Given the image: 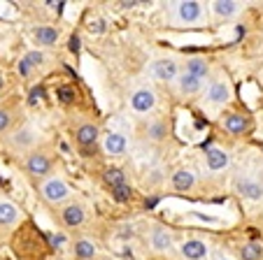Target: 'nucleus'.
Segmentation results:
<instances>
[{
    "instance_id": "nucleus-1",
    "label": "nucleus",
    "mask_w": 263,
    "mask_h": 260,
    "mask_svg": "<svg viewBox=\"0 0 263 260\" xmlns=\"http://www.w3.org/2000/svg\"><path fill=\"white\" fill-rule=\"evenodd\" d=\"M168 19L175 26H200L205 21L203 5L196 0H182V3H173L168 10Z\"/></svg>"
},
{
    "instance_id": "nucleus-2",
    "label": "nucleus",
    "mask_w": 263,
    "mask_h": 260,
    "mask_svg": "<svg viewBox=\"0 0 263 260\" xmlns=\"http://www.w3.org/2000/svg\"><path fill=\"white\" fill-rule=\"evenodd\" d=\"M40 193H42V197H45L47 202L59 205V202H63V200H68L70 197V186L61 177H49V179L42 182Z\"/></svg>"
},
{
    "instance_id": "nucleus-3",
    "label": "nucleus",
    "mask_w": 263,
    "mask_h": 260,
    "mask_svg": "<svg viewBox=\"0 0 263 260\" xmlns=\"http://www.w3.org/2000/svg\"><path fill=\"white\" fill-rule=\"evenodd\" d=\"M231 100V86L223 77L212 79V84L208 86V103L214 107H223Z\"/></svg>"
},
{
    "instance_id": "nucleus-4",
    "label": "nucleus",
    "mask_w": 263,
    "mask_h": 260,
    "mask_svg": "<svg viewBox=\"0 0 263 260\" xmlns=\"http://www.w3.org/2000/svg\"><path fill=\"white\" fill-rule=\"evenodd\" d=\"M130 107H133L138 114L152 112V109L156 107V93L152 89H147V86L135 89L133 93H130Z\"/></svg>"
},
{
    "instance_id": "nucleus-5",
    "label": "nucleus",
    "mask_w": 263,
    "mask_h": 260,
    "mask_svg": "<svg viewBox=\"0 0 263 260\" xmlns=\"http://www.w3.org/2000/svg\"><path fill=\"white\" fill-rule=\"evenodd\" d=\"M152 74H154L156 79H161V82H175V79H177V74H179L177 61H173V58L154 61V65H152Z\"/></svg>"
},
{
    "instance_id": "nucleus-6",
    "label": "nucleus",
    "mask_w": 263,
    "mask_h": 260,
    "mask_svg": "<svg viewBox=\"0 0 263 260\" xmlns=\"http://www.w3.org/2000/svg\"><path fill=\"white\" fill-rule=\"evenodd\" d=\"M179 253L186 260H205L210 253V246L205 244L203 239H186L179 246Z\"/></svg>"
},
{
    "instance_id": "nucleus-7",
    "label": "nucleus",
    "mask_w": 263,
    "mask_h": 260,
    "mask_svg": "<svg viewBox=\"0 0 263 260\" xmlns=\"http://www.w3.org/2000/svg\"><path fill=\"white\" fill-rule=\"evenodd\" d=\"M103 149L105 153H109V156H124L126 149H128V139L124 137V133H107L103 139Z\"/></svg>"
},
{
    "instance_id": "nucleus-8",
    "label": "nucleus",
    "mask_w": 263,
    "mask_h": 260,
    "mask_svg": "<svg viewBox=\"0 0 263 260\" xmlns=\"http://www.w3.org/2000/svg\"><path fill=\"white\" fill-rule=\"evenodd\" d=\"M26 170L33 174V177H45L47 172L51 170V161L40 151H33L26 158Z\"/></svg>"
},
{
    "instance_id": "nucleus-9",
    "label": "nucleus",
    "mask_w": 263,
    "mask_h": 260,
    "mask_svg": "<svg viewBox=\"0 0 263 260\" xmlns=\"http://www.w3.org/2000/svg\"><path fill=\"white\" fill-rule=\"evenodd\" d=\"M21 221V211L14 202L0 200V228H12Z\"/></svg>"
},
{
    "instance_id": "nucleus-10",
    "label": "nucleus",
    "mask_w": 263,
    "mask_h": 260,
    "mask_svg": "<svg viewBox=\"0 0 263 260\" xmlns=\"http://www.w3.org/2000/svg\"><path fill=\"white\" fill-rule=\"evenodd\" d=\"M175 84H177V89L182 95H196V93H200V89H203V79L194 77V74H189V72L177 74Z\"/></svg>"
},
{
    "instance_id": "nucleus-11",
    "label": "nucleus",
    "mask_w": 263,
    "mask_h": 260,
    "mask_svg": "<svg viewBox=\"0 0 263 260\" xmlns=\"http://www.w3.org/2000/svg\"><path fill=\"white\" fill-rule=\"evenodd\" d=\"M229 161H231V156H229V151H223V149L212 147L205 151V163H208V170H212V172L223 170V167L229 165Z\"/></svg>"
},
{
    "instance_id": "nucleus-12",
    "label": "nucleus",
    "mask_w": 263,
    "mask_h": 260,
    "mask_svg": "<svg viewBox=\"0 0 263 260\" xmlns=\"http://www.w3.org/2000/svg\"><path fill=\"white\" fill-rule=\"evenodd\" d=\"M61 218H63V223L68 228H77L82 226V221H84V207L82 205H68L61 209Z\"/></svg>"
},
{
    "instance_id": "nucleus-13",
    "label": "nucleus",
    "mask_w": 263,
    "mask_h": 260,
    "mask_svg": "<svg viewBox=\"0 0 263 260\" xmlns=\"http://www.w3.org/2000/svg\"><path fill=\"white\" fill-rule=\"evenodd\" d=\"M238 191L242 193L245 197H249V200H261L263 197V184L256 182V179H238Z\"/></svg>"
},
{
    "instance_id": "nucleus-14",
    "label": "nucleus",
    "mask_w": 263,
    "mask_h": 260,
    "mask_svg": "<svg viewBox=\"0 0 263 260\" xmlns=\"http://www.w3.org/2000/svg\"><path fill=\"white\" fill-rule=\"evenodd\" d=\"M149 242H152V246H154L156 251L173 249V237H170V232L165 230V228H161V226H156L154 230L149 232Z\"/></svg>"
},
{
    "instance_id": "nucleus-15",
    "label": "nucleus",
    "mask_w": 263,
    "mask_h": 260,
    "mask_svg": "<svg viewBox=\"0 0 263 260\" xmlns=\"http://www.w3.org/2000/svg\"><path fill=\"white\" fill-rule=\"evenodd\" d=\"M196 184V177H194V172L186 170V167H182V170H177L173 174V188L179 193L184 191H191V186Z\"/></svg>"
},
{
    "instance_id": "nucleus-16",
    "label": "nucleus",
    "mask_w": 263,
    "mask_h": 260,
    "mask_svg": "<svg viewBox=\"0 0 263 260\" xmlns=\"http://www.w3.org/2000/svg\"><path fill=\"white\" fill-rule=\"evenodd\" d=\"M210 7L219 19H229V16H235L240 12V3H235V0H214Z\"/></svg>"
},
{
    "instance_id": "nucleus-17",
    "label": "nucleus",
    "mask_w": 263,
    "mask_h": 260,
    "mask_svg": "<svg viewBox=\"0 0 263 260\" xmlns=\"http://www.w3.org/2000/svg\"><path fill=\"white\" fill-rule=\"evenodd\" d=\"M77 142H80L82 147H93V144L98 142V128H96L93 123L80 126V130H77Z\"/></svg>"
},
{
    "instance_id": "nucleus-18",
    "label": "nucleus",
    "mask_w": 263,
    "mask_h": 260,
    "mask_svg": "<svg viewBox=\"0 0 263 260\" xmlns=\"http://www.w3.org/2000/svg\"><path fill=\"white\" fill-rule=\"evenodd\" d=\"M35 39H37V45L42 47H51L56 45V39H59V30L51 28V26H40V28H35L33 30Z\"/></svg>"
},
{
    "instance_id": "nucleus-19",
    "label": "nucleus",
    "mask_w": 263,
    "mask_h": 260,
    "mask_svg": "<svg viewBox=\"0 0 263 260\" xmlns=\"http://www.w3.org/2000/svg\"><path fill=\"white\" fill-rule=\"evenodd\" d=\"M223 128L229 130L231 135H242L247 130V118L242 114H229V116L223 118Z\"/></svg>"
},
{
    "instance_id": "nucleus-20",
    "label": "nucleus",
    "mask_w": 263,
    "mask_h": 260,
    "mask_svg": "<svg viewBox=\"0 0 263 260\" xmlns=\"http://www.w3.org/2000/svg\"><path fill=\"white\" fill-rule=\"evenodd\" d=\"M184 72H189V74H194V77H198V79H205L210 74V65H208V61L205 58H189L186 61V70Z\"/></svg>"
},
{
    "instance_id": "nucleus-21",
    "label": "nucleus",
    "mask_w": 263,
    "mask_h": 260,
    "mask_svg": "<svg viewBox=\"0 0 263 260\" xmlns=\"http://www.w3.org/2000/svg\"><path fill=\"white\" fill-rule=\"evenodd\" d=\"M33 142H35V133L30 130V128H21V130L14 133V137H12V144L19 147V149H28Z\"/></svg>"
},
{
    "instance_id": "nucleus-22",
    "label": "nucleus",
    "mask_w": 263,
    "mask_h": 260,
    "mask_svg": "<svg viewBox=\"0 0 263 260\" xmlns=\"http://www.w3.org/2000/svg\"><path fill=\"white\" fill-rule=\"evenodd\" d=\"M103 179H105V184H109L112 188H117V186H121V184H126L124 172H121L119 167H107V170L103 172Z\"/></svg>"
},
{
    "instance_id": "nucleus-23",
    "label": "nucleus",
    "mask_w": 263,
    "mask_h": 260,
    "mask_svg": "<svg viewBox=\"0 0 263 260\" xmlns=\"http://www.w3.org/2000/svg\"><path fill=\"white\" fill-rule=\"evenodd\" d=\"M74 253L80 255L82 260L93 258V255H96V246H93V242H89V239H80V242H74Z\"/></svg>"
},
{
    "instance_id": "nucleus-24",
    "label": "nucleus",
    "mask_w": 263,
    "mask_h": 260,
    "mask_svg": "<svg viewBox=\"0 0 263 260\" xmlns=\"http://www.w3.org/2000/svg\"><path fill=\"white\" fill-rule=\"evenodd\" d=\"M242 260H258L263 255V246L258 244V242H249V244L242 246Z\"/></svg>"
},
{
    "instance_id": "nucleus-25",
    "label": "nucleus",
    "mask_w": 263,
    "mask_h": 260,
    "mask_svg": "<svg viewBox=\"0 0 263 260\" xmlns=\"http://www.w3.org/2000/svg\"><path fill=\"white\" fill-rule=\"evenodd\" d=\"M163 135H165V126L161 121H152L147 126V137H152V139H163Z\"/></svg>"
},
{
    "instance_id": "nucleus-26",
    "label": "nucleus",
    "mask_w": 263,
    "mask_h": 260,
    "mask_svg": "<svg viewBox=\"0 0 263 260\" xmlns=\"http://www.w3.org/2000/svg\"><path fill=\"white\" fill-rule=\"evenodd\" d=\"M21 61H24L28 68H35V65H42V63H45V54H42V51H37V49H33V51H28V54H26Z\"/></svg>"
},
{
    "instance_id": "nucleus-27",
    "label": "nucleus",
    "mask_w": 263,
    "mask_h": 260,
    "mask_svg": "<svg viewBox=\"0 0 263 260\" xmlns=\"http://www.w3.org/2000/svg\"><path fill=\"white\" fill-rule=\"evenodd\" d=\"M130 193H133V188H130L128 184H121V186L112 188V195H115V200H117V202H126V200H130Z\"/></svg>"
},
{
    "instance_id": "nucleus-28",
    "label": "nucleus",
    "mask_w": 263,
    "mask_h": 260,
    "mask_svg": "<svg viewBox=\"0 0 263 260\" xmlns=\"http://www.w3.org/2000/svg\"><path fill=\"white\" fill-rule=\"evenodd\" d=\"M42 98H45V89H42V86H35V89H30L28 105H37Z\"/></svg>"
},
{
    "instance_id": "nucleus-29",
    "label": "nucleus",
    "mask_w": 263,
    "mask_h": 260,
    "mask_svg": "<svg viewBox=\"0 0 263 260\" xmlns=\"http://www.w3.org/2000/svg\"><path fill=\"white\" fill-rule=\"evenodd\" d=\"M59 100H61V103H72V100H74V91L70 89V86H61V89H59Z\"/></svg>"
},
{
    "instance_id": "nucleus-30",
    "label": "nucleus",
    "mask_w": 263,
    "mask_h": 260,
    "mask_svg": "<svg viewBox=\"0 0 263 260\" xmlns=\"http://www.w3.org/2000/svg\"><path fill=\"white\" fill-rule=\"evenodd\" d=\"M7 128H10V112L0 109V133H5Z\"/></svg>"
},
{
    "instance_id": "nucleus-31",
    "label": "nucleus",
    "mask_w": 263,
    "mask_h": 260,
    "mask_svg": "<svg viewBox=\"0 0 263 260\" xmlns=\"http://www.w3.org/2000/svg\"><path fill=\"white\" fill-rule=\"evenodd\" d=\"M89 30L91 33H105V21L103 19H96L89 24Z\"/></svg>"
},
{
    "instance_id": "nucleus-32",
    "label": "nucleus",
    "mask_w": 263,
    "mask_h": 260,
    "mask_svg": "<svg viewBox=\"0 0 263 260\" xmlns=\"http://www.w3.org/2000/svg\"><path fill=\"white\" fill-rule=\"evenodd\" d=\"M70 51H72V54H80V49H82V39L77 37V35H72V37H70Z\"/></svg>"
},
{
    "instance_id": "nucleus-33",
    "label": "nucleus",
    "mask_w": 263,
    "mask_h": 260,
    "mask_svg": "<svg viewBox=\"0 0 263 260\" xmlns=\"http://www.w3.org/2000/svg\"><path fill=\"white\" fill-rule=\"evenodd\" d=\"M51 244H54V246H63L65 244V237L63 235H54V237H51Z\"/></svg>"
},
{
    "instance_id": "nucleus-34",
    "label": "nucleus",
    "mask_w": 263,
    "mask_h": 260,
    "mask_svg": "<svg viewBox=\"0 0 263 260\" xmlns=\"http://www.w3.org/2000/svg\"><path fill=\"white\" fill-rule=\"evenodd\" d=\"M19 72H21V74H24V77H26V74H28V72H30V68H28V65H26V63H24V61H19Z\"/></svg>"
},
{
    "instance_id": "nucleus-35",
    "label": "nucleus",
    "mask_w": 263,
    "mask_h": 260,
    "mask_svg": "<svg viewBox=\"0 0 263 260\" xmlns=\"http://www.w3.org/2000/svg\"><path fill=\"white\" fill-rule=\"evenodd\" d=\"M3 86H5V77H3V72H0V91H3Z\"/></svg>"
},
{
    "instance_id": "nucleus-36",
    "label": "nucleus",
    "mask_w": 263,
    "mask_h": 260,
    "mask_svg": "<svg viewBox=\"0 0 263 260\" xmlns=\"http://www.w3.org/2000/svg\"><path fill=\"white\" fill-rule=\"evenodd\" d=\"M217 260H233V258H226V255H219Z\"/></svg>"
}]
</instances>
